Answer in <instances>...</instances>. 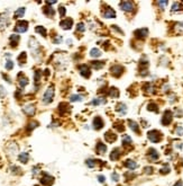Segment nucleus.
<instances>
[{
  "instance_id": "13",
  "label": "nucleus",
  "mask_w": 183,
  "mask_h": 186,
  "mask_svg": "<svg viewBox=\"0 0 183 186\" xmlns=\"http://www.w3.org/2000/svg\"><path fill=\"white\" fill-rule=\"evenodd\" d=\"M102 16L105 18H115L116 17V12L115 10L110 7H106V9L102 11Z\"/></svg>"
},
{
  "instance_id": "22",
  "label": "nucleus",
  "mask_w": 183,
  "mask_h": 186,
  "mask_svg": "<svg viewBox=\"0 0 183 186\" xmlns=\"http://www.w3.org/2000/svg\"><path fill=\"white\" fill-rule=\"evenodd\" d=\"M117 139V135L115 134V133H112V132H107L106 134H105V140L108 142V143H111V142H114V141H116Z\"/></svg>"
},
{
  "instance_id": "12",
  "label": "nucleus",
  "mask_w": 183,
  "mask_h": 186,
  "mask_svg": "<svg viewBox=\"0 0 183 186\" xmlns=\"http://www.w3.org/2000/svg\"><path fill=\"white\" fill-rule=\"evenodd\" d=\"M93 129L94 130H101L102 128H103V125H105V123H103V120L99 117V116H96L94 119H93Z\"/></svg>"
},
{
  "instance_id": "17",
  "label": "nucleus",
  "mask_w": 183,
  "mask_h": 186,
  "mask_svg": "<svg viewBox=\"0 0 183 186\" xmlns=\"http://www.w3.org/2000/svg\"><path fill=\"white\" fill-rule=\"evenodd\" d=\"M124 166L126 168H128L129 170H135L136 168H137V162L136 161H134V160H130V159H128V160H126L125 162H124Z\"/></svg>"
},
{
  "instance_id": "47",
  "label": "nucleus",
  "mask_w": 183,
  "mask_h": 186,
  "mask_svg": "<svg viewBox=\"0 0 183 186\" xmlns=\"http://www.w3.org/2000/svg\"><path fill=\"white\" fill-rule=\"evenodd\" d=\"M58 14H60V17H64L65 14H66V9H65V7L61 6V7L58 8Z\"/></svg>"
},
{
  "instance_id": "52",
  "label": "nucleus",
  "mask_w": 183,
  "mask_h": 186,
  "mask_svg": "<svg viewBox=\"0 0 183 186\" xmlns=\"http://www.w3.org/2000/svg\"><path fill=\"white\" fill-rule=\"evenodd\" d=\"M6 95H7V93H6V89H5L2 86H0V98H3Z\"/></svg>"
},
{
  "instance_id": "36",
  "label": "nucleus",
  "mask_w": 183,
  "mask_h": 186,
  "mask_svg": "<svg viewBox=\"0 0 183 186\" xmlns=\"http://www.w3.org/2000/svg\"><path fill=\"white\" fill-rule=\"evenodd\" d=\"M101 51L99 50V49H97V47H93L91 51H90V56H92V58H99V56H101Z\"/></svg>"
},
{
  "instance_id": "14",
  "label": "nucleus",
  "mask_w": 183,
  "mask_h": 186,
  "mask_svg": "<svg viewBox=\"0 0 183 186\" xmlns=\"http://www.w3.org/2000/svg\"><path fill=\"white\" fill-rule=\"evenodd\" d=\"M60 26L63 28V29H70V28L73 26V20L71 18L63 19V20L60 23Z\"/></svg>"
},
{
  "instance_id": "48",
  "label": "nucleus",
  "mask_w": 183,
  "mask_h": 186,
  "mask_svg": "<svg viewBox=\"0 0 183 186\" xmlns=\"http://www.w3.org/2000/svg\"><path fill=\"white\" fill-rule=\"evenodd\" d=\"M175 29H176V32L183 33V23H177V24H175Z\"/></svg>"
},
{
  "instance_id": "53",
  "label": "nucleus",
  "mask_w": 183,
  "mask_h": 186,
  "mask_svg": "<svg viewBox=\"0 0 183 186\" xmlns=\"http://www.w3.org/2000/svg\"><path fill=\"white\" fill-rule=\"evenodd\" d=\"M111 178H112V180H115V182H118L119 180V175L116 173V171H114L112 174H111Z\"/></svg>"
},
{
  "instance_id": "23",
  "label": "nucleus",
  "mask_w": 183,
  "mask_h": 186,
  "mask_svg": "<svg viewBox=\"0 0 183 186\" xmlns=\"http://www.w3.org/2000/svg\"><path fill=\"white\" fill-rule=\"evenodd\" d=\"M18 159L20 162H23V164H27L28 160H29V155H28V152L26 151H24V152H20V155L18 156Z\"/></svg>"
},
{
  "instance_id": "54",
  "label": "nucleus",
  "mask_w": 183,
  "mask_h": 186,
  "mask_svg": "<svg viewBox=\"0 0 183 186\" xmlns=\"http://www.w3.org/2000/svg\"><path fill=\"white\" fill-rule=\"evenodd\" d=\"M153 171H154L153 167H145L144 168V173H145V174H153Z\"/></svg>"
},
{
  "instance_id": "41",
  "label": "nucleus",
  "mask_w": 183,
  "mask_h": 186,
  "mask_svg": "<svg viewBox=\"0 0 183 186\" xmlns=\"http://www.w3.org/2000/svg\"><path fill=\"white\" fill-rule=\"evenodd\" d=\"M170 171H171V168H170L169 165H164L163 167L161 168V170H160V173H161L162 175H166V174H169Z\"/></svg>"
},
{
  "instance_id": "5",
  "label": "nucleus",
  "mask_w": 183,
  "mask_h": 186,
  "mask_svg": "<svg viewBox=\"0 0 183 186\" xmlns=\"http://www.w3.org/2000/svg\"><path fill=\"white\" fill-rule=\"evenodd\" d=\"M119 6H120V9L126 11V12H131L135 7L134 2H131V1H121L119 3Z\"/></svg>"
},
{
  "instance_id": "40",
  "label": "nucleus",
  "mask_w": 183,
  "mask_h": 186,
  "mask_svg": "<svg viewBox=\"0 0 183 186\" xmlns=\"http://www.w3.org/2000/svg\"><path fill=\"white\" fill-rule=\"evenodd\" d=\"M181 9H183V7L181 6V3H180V2H174L173 6H172V8H171L172 12H175V11H180Z\"/></svg>"
},
{
  "instance_id": "10",
  "label": "nucleus",
  "mask_w": 183,
  "mask_h": 186,
  "mask_svg": "<svg viewBox=\"0 0 183 186\" xmlns=\"http://www.w3.org/2000/svg\"><path fill=\"white\" fill-rule=\"evenodd\" d=\"M23 112L27 115V116H33L36 112V107L33 105V104H28V105H25L23 107Z\"/></svg>"
},
{
  "instance_id": "56",
  "label": "nucleus",
  "mask_w": 183,
  "mask_h": 186,
  "mask_svg": "<svg viewBox=\"0 0 183 186\" xmlns=\"http://www.w3.org/2000/svg\"><path fill=\"white\" fill-rule=\"evenodd\" d=\"M112 31H115V32H117V33L122 34V31H121L119 27H117V25H112Z\"/></svg>"
},
{
  "instance_id": "1",
  "label": "nucleus",
  "mask_w": 183,
  "mask_h": 186,
  "mask_svg": "<svg viewBox=\"0 0 183 186\" xmlns=\"http://www.w3.org/2000/svg\"><path fill=\"white\" fill-rule=\"evenodd\" d=\"M53 98H54V87L50 86L45 90L44 95H43V103L46 104V105L51 104V103L53 102Z\"/></svg>"
},
{
  "instance_id": "49",
  "label": "nucleus",
  "mask_w": 183,
  "mask_h": 186,
  "mask_svg": "<svg viewBox=\"0 0 183 186\" xmlns=\"http://www.w3.org/2000/svg\"><path fill=\"white\" fill-rule=\"evenodd\" d=\"M76 31H78V32H84V31H85L84 24H83V23H79L78 26H76Z\"/></svg>"
},
{
  "instance_id": "55",
  "label": "nucleus",
  "mask_w": 183,
  "mask_h": 186,
  "mask_svg": "<svg viewBox=\"0 0 183 186\" xmlns=\"http://www.w3.org/2000/svg\"><path fill=\"white\" fill-rule=\"evenodd\" d=\"M53 42H54V44H61V42H62V36H60V35L56 36Z\"/></svg>"
},
{
  "instance_id": "39",
  "label": "nucleus",
  "mask_w": 183,
  "mask_h": 186,
  "mask_svg": "<svg viewBox=\"0 0 183 186\" xmlns=\"http://www.w3.org/2000/svg\"><path fill=\"white\" fill-rule=\"evenodd\" d=\"M147 110H148V111H152V112L157 113V112H158V106L156 105L155 103H149V104H148V106H147Z\"/></svg>"
},
{
  "instance_id": "34",
  "label": "nucleus",
  "mask_w": 183,
  "mask_h": 186,
  "mask_svg": "<svg viewBox=\"0 0 183 186\" xmlns=\"http://www.w3.org/2000/svg\"><path fill=\"white\" fill-rule=\"evenodd\" d=\"M69 110V105L66 104V103H61L60 105H58V112H60V114L61 115H63L65 114V112Z\"/></svg>"
},
{
  "instance_id": "32",
  "label": "nucleus",
  "mask_w": 183,
  "mask_h": 186,
  "mask_svg": "<svg viewBox=\"0 0 183 186\" xmlns=\"http://www.w3.org/2000/svg\"><path fill=\"white\" fill-rule=\"evenodd\" d=\"M91 65L92 67H93V69L100 70V69H102V68L105 67V61H92Z\"/></svg>"
},
{
  "instance_id": "8",
  "label": "nucleus",
  "mask_w": 183,
  "mask_h": 186,
  "mask_svg": "<svg viewBox=\"0 0 183 186\" xmlns=\"http://www.w3.org/2000/svg\"><path fill=\"white\" fill-rule=\"evenodd\" d=\"M79 71H80V74L84 78H89L91 76V70L87 65H79Z\"/></svg>"
},
{
  "instance_id": "6",
  "label": "nucleus",
  "mask_w": 183,
  "mask_h": 186,
  "mask_svg": "<svg viewBox=\"0 0 183 186\" xmlns=\"http://www.w3.org/2000/svg\"><path fill=\"white\" fill-rule=\"evenodd\" d=\"M41 183L45 186H50L54 183V177L51 176L47 173H43V176L41 177Z\"/></svg>"
},
{
  "instance_id": "20",
  "label": "nucleus",
  "mask_w": 183,
  "mask_h": 186,
  "mask_svg": "<svg viewBox=\"0 0 183 186\" xmlns=\"http://www.w3.org/2000/svg\"><path fill=\"white\" fill-rule=\"evenodd\" d=\"M96 150H97V153H98V155H105V152L107 151V147H106L105 143L98 142V143H97V147H96Z\"/></svg>"
},
{
  "instance_id": "61",
  "label": "nucleus",
  "mask_w": 183,
  "mask_h": 186,
  "mask_svg": "<svg viewBox=\"0 0 183 186\" xmlns=\"http://www.w3.org/2000/svg\"><path fill=\"white\" fill-rule=\"evenodd\" d=\"M66 43H67V45H70V46L72 45V41H71V40H67V41H66Z\"/></svg>"
},
{
  "instance_id": "35",
  "label": "nucleus",
  "mask_w": 183,
  "mask_h": 186,
  "mask_svg": "<svg viewBox=\"0 0 183 186\" xmlns=\"http://www.w3.org/2000/svg\"><path fill=\"white\" fill-rule=\"evenodd\" d=\"M37 126H38V122L32 121V122H29V123L27 124V128H26V130H27V132H32V131L34 130V129H36Z\"/></svg>"
},
{
  "instance_id": "42",
  "label": "nucleus",
  "mask_w": 183,
  "mask_h": 186,
  "mask_svg": "<svg viewBox=\"0 0 183 186\" xmlns=\"http://www.w3.org/2000/svg\"><path fill=\"white\" fill-rule=\"evenodd\" d=\"M71 102H82L83 101V97L81 95H72L71 98H70Z\"/></svg>"
},
{
  "instance_id": "50",
  "label": "nucleus",
  "mask_w": 183,
  "mask_h": 186,
  "mask_svg": "<svg viewBox=\"0 0 183 186\" xmlns=\"http://www.w3.org/2000/svg\"><path fill=\"white\" fill-rule=\"evenodd\" d=\"M157 5L161 7V9H164L165 7L169 5V2H167V1H158V2H157Z\"/></svg>"
},
{
  "instance_id": "11",
  "label": "nucleus",
  "mask_w": 183,
  "mask_h": 186,
  "mask_svg": "<svg viewBox=\"0 0 183 186\" xmlns=\"http://www.w3.org/2000/svg\"><path fill=\"white\" fill-rule=\"evenodd\" d=\"M147 157H148V159H149L151 161L155 162V161H157L158 158H160V155H158L157 150H155V149H149L148 152H147Z\"/></svg>"
},
{
  "instance_id": "7",
  "label": "nucleus",
  "mask_w": 183,
  "mask_h": 186,
  "mask_svg": "<svg viewBox=\"0 0 183 186\" xmlns=\"http://www.w3.org/2000/svg\"><path fill=\"white\" fill-rule=\"evenodd\" d=\"M172 119H173V114L171 111H165L163 116H162V124L163 125H169L171 122H172Z\"/></svg>"
},
{
  "instance_id": "29",
  "label": "nucleus",
  "mask_w": 183,
  "mask_h": 186,
  "mask_svg": "<svg viewBox=\"0 0 183 186\" xmlns=\"http://www.w3.org/2000/svg\"><path fill=\"white\" fill-rule=\"evenodd\" d=\"M43 12L45 14L47 17H53V16L55 15L54 9H53L52 7H50V6H46V7H44V8H43Z\"/></svg>"
},
{
  "instance_id": "31",
  "label": "nucleus",
  "mask_w": 183,
  "mask_h": 186,
  "mask_svg": "<svg viewBox=\"0 0 183 186\" xmlns=\"http://www.w3.org/2000/svg\"><path fill=\"white\" fill-rule=\"evenodd\" d=\"M108 95H109L111 98H118L119 97V90L116 88V87H111L108 92Z\"/></svg>"
},
{
  "instance_id": "27",
  "label": "nucleus",
  "mask_w": 183,
  "mask_h": 186,
  "mask_svg": "<svg viewBox=\"0 0 183 186\" xmlns=\"http://www.w3.org/2000/svg\"><path fill=\"white\" fill-rule=\"evenodd\" d=\"M18 78H19V86H20L21 88H25V87L28 85V79L26 77H24L23 74H19Z\"/></svg>"
},
{
  "instance_id": "26",
  "label": "nucleus",
  "mask_w": 183,
  "mask_h": 186,
  "mask_svg": "<svg viewBox=\"0 0 183 186\" xmlns=\"http://www.w3.org/2000/svg\"><path fill=\"white\" fill-rule=\"evenodd\" d=\"M128 124H129V128H130V130L133 131V132H135V133H137V134L139 133V125H138L136 122L129 120Z\"/></svg>"
},
{
  "instance_id": "18",
  "label": "nucleus",
  "mask_w": 183,
  "mask_h": 186,
  "mask_svg": "<svg viewBox=\"0 0 183 186\" xmlns=\"http://www.w3.org/2000/svg\"><path fill=\"white\" fill-rule=\"evenodd\" d=\"M148 35V29L147 28H140L135 32V36L137 38H145Z\"/></svg>"
},
{
  "instance_id": "46",
  "label": "nucleus",
  "mask_w": 183,
  "mask_h": 186,
  "mask_svg": "<svg viewBox=\"0 0 183 186\" xmlns=\"http://www.w3.org/2000/svg\"><path fill=\"white\" fill-rule=\"evenodd\" d=\"M26 58H27V56H26V52H21V54L18 56V60L25 63V62H26ZM21 62H20V63H21Z\"/></svg>"
},
{
  "instance_id": "44",
  "label": "nucleus",
  "mask_w": 183,
  "mask_h": 186,
  "mask_svg": "<svg viewBox=\"0 0 183 186\" xmlns=\"http://www.w3.org/2000/svg\"><path fill=\"white\" fill-rule=\"evenodd\" d=\"M41 76H42L41 70H36V71H35V74H34V80H35L36 84H38V81L41 80Z\"/></svg>"
},
{
  "instance_id": "60",
  "label": "nucleus",
  "mask_w": 183,
  "mask_h": 186,
  "mask_svg": "<svg viewBox=\"0 0 183 186\" xmlns=\"http://www.w3.org/2000/svg\"><path fill=\"white\" fill-rule=\"evenodd\" d=\"M46 3L47 5H54V3H56V1H46Z\"/></svg>"
},
{
  "instance_id": "30",
  "label": "nucleus",
  "mask_w": 183,
  "mask_h": 186,
  "mask_svg": "<svg viewBox=\"0 0 183 186\" xmlns=\"http://www.w3.org/2000/svg\"><path fill=\"white\" fill-rule=\"evenodd\" d=\"M25 11H26V9H25L24 7H20V8H18V9L14 12V18H20V17H24V15H25Z\"/></svg>"
},
{
  "instance_id": "25",
  "label": "nucleus",
  "mask_w": 183,
  "mask_h": 186,
  "mask_svg": "<svg viewBox=\"0 0 183 186\" xmlns=\"http://www.w3.org/2000/svg\"><path fill=\"white\" fill-rule=\"evenodd\" d=\"M144 92H145L146 94H149V95L154 94L156 92L154 85L149 84V83H148V84H145V86H144Z\"/></svg>"
},
{
  "instance_id": "19",
  "label": "nucleus",
  "mask_w": 183,
  "mask_h": 186,
  "mask_svg": "<svg viewBox=\"0 0 183 186\" xmlns=\"http://www.w3.org/2000/svg\"><path fill=\"white\" fill-rule=\"evenodd\" d=\"M9 23V17L8 15L5 12V14H1L0 15V27H6Z\"/></svg>"
},
{
  "instance_id": "58",
  "label": "nucleus",
  "mask_w": 183,
  "mask_h": 186,
  "mask_svg": "<svg viewBox=\"0 0 183 186\" xmlns=\"http://www.w3.org/2000/svg\"><path fill=\"white\" fill-rule=\"evenodd\" d=\"M183 185V183H182V180H177L175 184H174L173 186H182Z\"/></svg>"
},
{
  "instance_id": "33",
  "label": "nucleus",
  "mask_w": 183,
  "mask_h": 186,
  "mask_svg": "<svg viewBox=\"0 0 183 186\" xmlns=\"http://www.w3.org/2000/svg\"><path fill=\"white\" fill-rule=\"evenodd\" d=\"M106 104V99L103 97H98V98H94L91 102V105L93 106H98V105H103Z\"/></svg>"
},
{
  "instance_id": "28",
  "label": "nucleus",
  "mask_w": 183,
  "mask_h": 186,
  "mask_svg": "<svg viewBox=\"0 0 183 186\" xmlns=\"http://www.w3.org/2000/svg\"><path fill=\"white\" fill-rule=\"evenodd\" d=\"M116 110L119 112V114H120V115H125V114L127 113V106H126L124 103H120V104L117 105Z\"/></svg>"
},
{
  "instance_id": "57",
  "label": "nucleus",
  "mask_w": 183,
  "mask_h": 186,
  "mask_svg": "<svg viewBox=\"0 0 183 186\" xmlns=\"http://www.w3.org/2000/svg\"><path fill=\"white\" fill-rule=\"evenodd\" d=\"M98 179H99L100 183H105V182H106V177L102 176V175H99V176H98Z\"/></svg>"
},
{
  "instance_id": "51",
  "label": "nucleus",
  "mask_w": 183,
  "mask_h": 186,
  "mask_svg": "<svg viewBox=\"0 0 183 186\" xmlns=\"http://www.w3.org/2000/svg\"><path fill=\"white\" fill-rule=\"evenodd\" d=\"M175 134H177V135H183V128L182 126H177V128L175 129Z\"/></svg>"
},
{
  "instance_id": "16",
  "label": "nucleus",
  "mask_w": 183,
  "mask_h": 186,
  "mask_svg": "<svg viewBox=\"0 0 183 186\" xmlns=\"http://www.w3.org/2000/svg\"><path fill=\"white\" fill-rule=\"evenodd\" d=\"M120 156H121V151H120V149L115 148L112 151H111V153H110V159H111L112 161H116V160H118V159L120 158Z\"/></svg>"
},
{
  "instance_id": "37",
  "label": "nucleus",
  "mask_w": 183,
  "mask_h": 186,
  "mask_svg": "<svg viewBox=\"0 0 183 186\" xmlns=\"http://www.w3.org/2000/svg\"><path fill=\"white\" fill-rule=\"evenodd\" d=\"M97 161L98 160H94V159H87L85 160V165L89 168H93L97 166Z\"/></svg>"
},
{
  "instance_id": "38",
  "label": "nucleus",
  "mask_w": 183,
  "mask_h": 186,
  "mask_svg": "<svg viewBox=\"0 0 183 186\" xmlns=\"http://www.w3.org/2000/svg\"><path fill=\"white\" fill-rule=\"evenodd\" d=\"M35 31H36L37 33H39L42 36L45 37L46 35H47V32H46L45 27H43V26H36V28H35Z\"/></svg>"
},
{
  "instance_id": "24",
  "label": "nucleus",
  "mask_w": 183,
  "mask_h": 186,
  "mask_svg": "<svg viewBox=\"0 0 183 186\" xmlns=\"http://www.w3.org/2000/svg\"><path fill=\"white\" fill-rule=\"evenodd\" d=\"M121 143H122L124 147H128V146H131L133 140H131V138L129 137L128 134H125V135L122 137V139H121Z\"/></svg>"
},
{
  "instance_id": "45",
  "label": "nucleus",
  "mask_w": 183,
  "mask_h": 186,
  "mask_svg": "<svg viewBox=\"0 0 183 186\" xmlns=\"http://www.w3.org/2000/svg\"><path fill=\"white\" fill-rule=\"evenodd\" d=\"M5 68H6L7 70H11V69L14 68V62H12L11 60H8V61L6 62V65H5Z\"/></svg>"
},
{
  "instance_id": "9",
  "label": "nucleus",
  "mask_w": 183,
  "mask_h": 186,
  "mask_svg": "<svg viewBox=\"0 0 183 186\" xmlns=\"http://www.w3.org/2000/svg\"><path fill=\"white\" fill-rule=\"evenodd\" d=\"M110 71H111V74L114 76V77H120L122 72H124V68L121 67V65H112L111 67V69H110Z\"/></svg>"
},
{
  "instance_id": "15",
  "label": "nucleus",
  "mask_w": 183,
  "mask_h": 186,
  "mask_svg": "<svg viewBox=\"0 0 183 186\" xmlns=\"http://www.w3.org/2000/svg\"><path fill=\"white\" fill-rule=\"evenodd\" d=\"M7 151H8V155H9V156H12V157H14V156L18 152V146L12 142V143H10L9 146L7 147Z\"/></svg>"
},
{
  "instance_id": "21",
  "label": "nucleus",
  "mask_w": 183,
  "mask_h": 186,
  "mask_svg": "<svg viewBox=\"0 0 183 186\" xmlns=\"http://www.w3.org/2000/svg\"><path fill=\"white\" fill-rule=\"evenodd\" d=\"M9 40H10V45L12 47H16L18 45L20 37H19V35H17V34H12V35H10Z\"/></svg>"
},
{
  "instance_id": "43",
  "label": "nucleus",
  "mask_w": 183,
  "mask_h": 186,
  "mask_svg": "<svg viewBox=\"0 0 183 186\" xmlns=\"http://www.w3.org/2000/svg\"><path fill=\"white\" fill-rule=\"evenodd\" d=\"M10 170H11V173L12 174H15V175H19V174H21V169L17 166H15V165H12L11 167H10Z\"/></svg>"
},
{
  "instance_id": "3",
  "label": "nucleus",
  "mask_w": 183,
  "mask_h": 186,
  "mask_svg": "<svg viewBox=\"0 0 183 186\" xmlns=\"http://www.w3.org/2000/svg\"><path fill=\"white\" fill-rule=\"evenodd\" d=\"M147 137H148L149 141L153 142V143H157V142H160L161 139H162V134L156 130L149 131V132L147 133Z\"/></svg>"
},
{
  "instance_id": "4",
  "label": "nucleus",
  "mask_w": 183,
  "mask_h": 186,
  "mask_svg": "<svg viewBox=\"0 0 183 186\" xmlns=\"http://www.w3.org/2000/svg\"><path fill=\"white\" fill-rule=\"evenodd\" d=\"M28 29V22L26 20H19L16 23V26H15V31L18 32V33H25Z\"/></svg>"
},
{
  "instance_id": "59",
  "label": "nucleus",
  "mask_w": 183,
  "mask_h": 186,
  "mask_svg": "<svg viewBox=\"0 0 183 186\" xmlns=\"http://www.w3.org/2000/svg\"><path fill=\"white\" fill-rule=\"evenodd\" d=\"M169 88H170L169 85H164V86H163V90H164V92H169Z\"/></svg>"
},
{
  "instance_id": "2",
  "label": "nucleus",
  "mask_w": 183,
  "mask_h": 186,
  "mask_svg": "<svg viewBox=\"0 0 183 186\" xmlns=\"http://www.w3.org/2000/svg\"><path fill=\"white\" fill-rule=\"evenodd\" d=\"M29 47H30V50H32V54L34 56V58H38V56L41 54V51H39V44H38V42L36 41V38H34V37H30L29 38Z\"/></svg>"
}]
</instances>
